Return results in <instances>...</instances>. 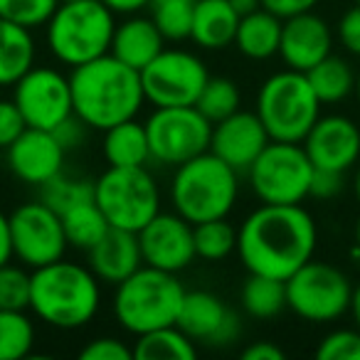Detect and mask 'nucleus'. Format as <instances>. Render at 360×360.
Here are the masks:
<instances>
[{"label":"nucleus","instance_id":"nucleus-1","mask_svg":"<svg viewBox=\"0 0 360 360\" xmlns=\"http://www.w3.org/2000/svg\"><path fill=\"white\" fill-rule=\"evenodd\" d=\"M316 242V222L301 205L262 202L237 232L240 259L250 274H266L281 281L314 259Z\"/></svg>","mask_w":360,"mask_h":360},{"label":"nucleus","instance_id":"nucleus-2","mask_svg":"<svg viewBox=\"0 0 360 360\" xmlns=\"http://www.w3.org/2000/svg\"><path fill=\"white\" fill-rule=\"evenodd\" d=\"M70 84L75 114L96 131L136 119L146 101L141 72L124 65L114 55L96 57L86 65L75 67Z\"/></svg>","mask_w":360,"mask_h":360},{"label":"nucleus","instance_id":"nucleus-3","mask_svg":"<svg viewBox=\"0 0 360 360\" xmlns=\"http://www.w3.org/2000/svg\"><path fill=\"white\" fill-rule=\"evenodd\" d=\"M101 304L99 279L91 269L65 257L30 274V309L52 328L75 330L96 316Z\"/></svg>","mask_w":360,"mask_h":360},{"label":"nucleus","instance_id":"nucleus-4","mask_svg":"<svg viewBox=\"0 0 360 360\" xmlns=\"http://www.w3.org/2000/svg\"><path fill=\"white\" fill-rule=\"evenodd\" d=\"M240 195V173L212 150L178 165L170 183V202L191 225L220 220L232 212Z\"/></svg>","mask_w":360,"mask_h":360},{"label":"nucleus","instance_id":"nucleus-5","mask_svg":"<svg viewBox=\"0 0 360 360\" xmlns=\"http://www.w3.org/2000/svg\"><path fill=\"white\" fill-rule=\"evenodd\" d=\"M183 299L186 289L175 274L143 264L116 284L114 314L129 333L141 335L163 326H175Z\"/></svg>","mask_w":360,"mask_h":360},{"label":"nucleus","instance_id":"nucleus-6","mask_svg":"<svg viewBox=\"0 0 360 360\" xmlns=\"http://www.w3.org/2000/svg\"><path fill=\"white\" fill-rule=\"evenodd\" d=\"M114 30V13L101 0H70L47 20V45L62 65L75 70L109 55Z\"/></svg>","mask_w":360,"mask_h":360},{"label":"nucleus","instance_id":"nucleus-7","mask_svg":"<svg viewBox=\"0 0 360 360\" xmlns=\"http://www.w3.org/2000/svg\"><path fill=\"white\" fill-rule=\"evenodd\" d=\"M257 116L271 141L301 143L321 116V101L306 72L286 70L271 75L257 94Z\"/></svg>","mask_w":360,"mask_h":360},{"label":"nucleus","instance_id":"nucleus-8","mask_svg":"<svg viewBox=\"0 0 360 360\" xmlns=\"http://www.w3.org/2000/svg\"><path fill=\"white\" fill-rule=\"evenodd\" d=\"M94 200L111 227L139 232L160 212V191L146 165H109L94 183Z\"/></svg>","mask_w":360,"mask_h":360},{"label":"nucleus","instance_id":"nucleus-9","mask_svg":"<svg viewBox=\"0 0 360 360\" xmlns=\"http://www.w3.org/2000/svg\"><path fill=\"white\" fill-rule=\"evenodd\" d=\"M255 195L266 205H301L311 191L314 163L304 146L269 141L247 170Z\"/></svg>","mask_w":360,"mask_h":360},{"label":"nucleus","instance_id":"nucleus-10","mask_svg":"<svg viewBox=\"0 0 360 360\" xmlns=\"http://www.w3.org/2000/svg\"><path fill=\"white\" fill-rule=\"evenodd\" d=\"M150 158L163 165H183L210 150L212 124L198 106H155L146 121Z\"/></svg>","mask_w":360,"mask_h":360},{"label":"nucleus","instance_id":"nucleus-11","mask_svg":"<svg viewBox=\"0 0 360 360\" xmlns=\"http://www.w3.org/2000/svg\"><path fill=\"white\" fill-rule=\"evenodd\" d=\"M286 284V306L311 323H323L343 316L350 309L348 276L323 262L309 259L294 271Z\"/></svg>","mask_w":360,"mask_h":360},{"label":"nucleus","instance_id":"nucleus-12","mask_svg":"<svg viewBox=\"0 0 360 360\" xmlns=\"http://www.w3.org/2000/svg\"><path fill=\"white\" fill-rule=\"evenodd\" d=\"M205 62L186 50H160L155 60L141 70L143 96L153 106H195L207 84Z\"/></svg>","mask_w":360,"mask_h":360},{"label":"nucleus","instance_id":"nucleus-13","mask_svg":"<svg viewBox=\"0 0 360 360\" xmlns=\"http://www.w3.org/2000/svg\"><path fill=\"white\" fill-rule=\"evenodd\" d=\"M13 101L30 129L55 131L62 121L75 114L70 77L52 67H30L15 82Z\"/></svg>","mask_w":360,"mask_h":360},{"label":"nucleus","instance_id":"nucleus-14","mask_svg":"<svg viewBox=\"0 0 360 360\" xmlns=\"http://www.w3.org/2000/svg\"><path fill=\"white\" fill-rule=\"evenodd\" d=\"M11 217L13 255L30 269L52 264L67 252V237L62 217L45 202H25Z\"/></svg>","mask_w":360,"mask_h":360},{"label":"nucleus","instance_id":"nucleus-15","mask_svg":"<svg viewBox=\"0 0 360 360\" xmlns=\"http://www.w3.org/2000/svg\"><path fill=\"white\" fill-rule=\"evenodd\" d=\"M139 245L143 264L178 274L195 259L193 225L178 212H158L139 230Z\"/></svg>","mask_w":360,"mask_h":360},{"label":"nucleus","instance_id":"nucleus-16","mask_svg":"<svg viewBox=\"0 0 360 360\" xmlns=\"http://www.w3.org/2000/svg\"><path fill=\"white\" fill-rule=\"evenodd\" d=\"M301 143L314 168L345 173L360 158V129L348 116H319Z\"/></svg>","mask_w":360,"mask_h":360},{"label":"nucleus","instance_id":"nucleus-17","mask_svg":"<svg viewBox=\"0 0 360 360\" xmlns=\"http://www.w3.org/2000/svg\"><path fill=\"white\" fill-rule=\"evenodd\" d=\"M264 124L259 121L257 111H235L227 119L212 124L210 150L222 158L237 173H247L250 165L257 160V155L269 143Z\"/></svg>","mask_w":360,"mask_h":360},{"label":"nucleus","instance_id":"nucleus-18","mask_svg":"<svg viewBox=\"0 0 360 360\" xmlns=\"http://www.w3.org/2000/svg\"><path fill=\"white\" fill-rule=\"evenodd\" d=\"M175 326L207 345H230L242 330L240 319L210 291H186Z\"/></svg>","mask_w":360,"mask_h":360},{"label":"nucleus","instance_id":"nucleus-19","mask_svg":"<svg viewBox=\"0 0 360 360\" xmlns=\"http://www.w3.org/2000/svg\"><path fill=\"white\" fill-rule=\"evenodd\" d=\"M6 150L11 170L30 186H45L47 180L62 173L67 153L52 131L30 129V126Z\"/></svg>","mask_w":360,"mask_h":360},{"label":"nucleus","instance_id":"nucleus-20","mask_svg":"<svg viewBox=\"0 0 360 360\" xmlns=\"http://www.w3.org/2000/svg\"><path fill=\"white\" fill-rule=\"evenodd\" d=\"M330 45H333V35H330L328 22L311 11L286 18L281 22L279 55L289 70L309 72L323 57L330 55Z\"/></svg>","mask_w":360,"mask_h":360},{"label":"nucleus","instance_id":"nucleus-21","mask_svg":"<svg viewBox=\"0 0 360 360\" xmlns=\"http://www.w3.org/2000/svg\"><path fill=\"white\" fill-rule=\"evenodd\" d=\"M89 266L104 284H121L126 276L143 266L139 232L109 227V232L89 250Z\"/></svg>","mask_w":360,"mask_h":360},{"label":"nucleus","instance_id":"nucleus-22","mask_svg":"<svg viewBox=\"0 0 360 360\" xmlns=\"http://www.w3.org/2000/svg\"><path fill=\"white\" fill-rule=\"evenodd\" d=\"M163 42L165 37L160 35V30L150 18H129L126 22L116 25L109 55L141 72L150 60L160 55Z\"/></svg>","mask_w":360,"mask_h":360},{"label":"nucleus","instance_id":"nucleus-23","mask_svg":"<svg viewBox=\"0 0 360 360\" xmlns=\"http://www.w3.org/2000/svg\"><path fill=\"white\" fill-rule=\"evenodd\" d=\"M240 15L230 6V0H198L193 13L191 40L202 50H222L235 45Z\"/></svg>","mask_w":360,"mask_h":360},{"label":"nucleus","instance_id":"nucleus-24","mask_svg":"<svg viewBox=\"0 0 360 360\" xmlns=\"http://www.w3.org/2000/svg\"><path fill=\"white\" fill-rule=\"evenodd\" d=\"M281 18H276L274 13L257 8L255 13L240 18L237 25L235 45L250 60H269L279 52V40H281Z\"/></svg>","mask_w":360,"mask_h":360},{"label":"nucleus","instance_id":"nucleus-25","mask_svg":"<svg viewBox=\"0 0 360 360\" xmlns=\"http://www.w3.org/2000/svg\"><path fill=\"white\" fill-rule=\"evenodd\" d=\"M35 65V40L30 30L0 18V86L15 82Z\"/></svg>","mask_w":360,"mask_h":360},{"label":"nucleus","instance_id":"nucleus-26","mask_svg":"<svg viewBox=\"0 0 360 360\" xmlns=\"http://www.w3.org/2000/svg\"><path fill=\"white\" fill-rule=\"evenodd\" d=\"M104 134H106L104 155L109 160V165H116V168H136V165H146L150 160L146 124L129 119L106 129Z\"/></svg>","mask_w":360,"mask_h":360},{"label":"nucleus","instance_id":"nucleus-27","mask_svg":"<svg viewBox=\"0 0 360 360\" xmlns=\"http://www.w3.org/2000/svg\"><path fill=\"white\" fill-rule=\"evenodd\" d=\"M136 338L139 340L134 345V358L139 360H193L198 355L195 340L178 326H163Z\"/></svg>","mask_w":360,"mask_h":360},{"label":"nucleus","instance_id":"nucleus-28","mask_svg":"<svg viewBox=\"0 0 360 360\" xmlns=\"http://www.w3.org/2000/svg\"><path fill=\"white\" fill-rule=\"evenodd\" d=\"M321 104H338L355 89V72L343 57L328 55L306 72Z\"/></svg>","mask_w":360,"mask_h":360},{"label":"nucleus","instance_id":"nucleus-29","mask_svg":"<svg viewBox=\"0 0 360 360\" xmlns=\"http://www.w3.org/2000/svg\"><path fill=\"white\" fill-rule=\"evenodd\" d=\"M60 217H62V227H65L67 245L84 252H89L111 227L109 220L104 217V212L96 205V200L79 202V205L65 210Z\"/></svg>","mask_w":360,"mask_h":360},{"label":"nucleus","instance_id":"nucleus-30","mask_svg":"<svg viewBox=\"0 0 360 360\" xmlns=\"http://www.w3.org/2000/svg\"><path fill=\"white\" fill-rule=\"evenodd\" d=\"M242 306L255 319H274L286 309V284L266 274H250L242 286Z\"/></svg>","mask_w":360,"mask_h":360},{"label":"nucleus","instance_id":"nucleus-31","mask_svg":"<svg viewBox=\"0 0 360 360\" xmlns=\"http://www.w3.org/2000/svg\"><path fill=\"white\" fill-rule=\"evenodd\" d=\"M35 345V326L25 311L0 309V360L27 358Z\"/></svg>","mask_w":360,"mask_h":360},{"label":"nucleus","instance_id":"nucleus-32","mask_svg":"<svg viewBox=\"0 0 360 360\" xmlns=\"http://www.w3.org/2000/svg\"><path fill=\"white\" fill-rule=\"evenodd\" d=\"M198 0H148L150 20L165 40H186L191 37L193 13Z\"/></svg>","mask_w":360,"mask_h":360},{"label":"nucleus","instance_id":"nucleus-33","mask_svg":"<svg viewBox=\"0 0 360 360\" xmlns=\"http://www.w3.org/2000/svg\"><path fill=\"white\" fill-rule=\"evenodd\" d=\"M195 106L210 124H217V121L240 111V89L227 77H210L207 84L202 86Z\"/></svg>","mask_w":360,"mask_h":360},{"label":"nucleus","instance_id":"nucleus-34","mask_svg":"<svg viewBox=\"0 0 360 360\" xmlns=\"http://www.w3.org/2000/svg\"><path fill=\"white\" fill-rule=\"evenodd\" d=\"M195 255L207 262H220L237 247V232L225 217L193 225Z\"/></svg>","mask_w":360,"mask_h":360},{"label":"nucleus","instance_id":"nucleus-35","mask_svg":"<svg viewBox=\"0 0 360 360\" xmlns=\"http://www.w3.org/2000/svg\"><path fill=\"white\" fill-rule=\"evenodd\" d=\"M42 188V198L40 200L45 202L47 207L62 215L65 210L70 207L79 205L84 200H94V183L89 180H77V178H70L65 173H57L52 180H47Z\"/></svg>","mask_w":360,"mask_h":360},{"label":"nucleus","instance_id":"nucleus-36","mask_svg":"<svg viewBox=\"0 0 360 360\" xmlns=\"http://www.w3.org/2000/svg\"><path fill=\"white\" fill-rule=\"evenodd\" d=\"M57 6L60 0H0V18L35 30L40 25H47Z\"/></svg>","mask_w":360,"mask_h":360},{"label":"nucleus","instance_id":"nucleus-37","mask_svg":"<svg viewBox=\"0 0 360 360\" xmlns=\"http://www.w3.org/2000/svg\"><path fill=\"white\" fill-rule=\"evenodd\" d=\"M0 309H30V274L11 262L0 266Z\"/></svg>","mask_w":360,"mask_h":360},{"label":"nucleus","instance_id":"nucleus-38","mask_svg":"<svg viewBox=\"0 0 360 360\" xmlns=\"http://www.w3.org/2000/svg\"><path fill=\"white\" fill-rule=\"evenodd\" d=\"M319 360H360V330H333L316 348Z\"/></svg>","mask_w":360,"mask_h":360},{"label":"nucleus","instance_id":"nucleus-39","mask_svg":"<svg viewBox=\"0 0 360 360\" xmlns=\"http://www.w3.org/2000/svg\"><path fill=\"white\" fill-rule=\"evenodd\" d=\"M79 358L82 360H134V348L121 343L119 338H96L82 348Z\"/></svg>","mask_w":360,"mask_h":360},{"label":"nucleus","instance_id":"nucleus-40","mask_svg":"<svg viewBox=\"0 0 360 360\" xmlns=\"http://www.w3.org/2000/svg\"><path fill=\"white\" fill-rule=\"evenodd\" d=\"M25 129L27 124L15 101L0 99V148H8Z\"/></svg>","mask_w":360,"mask_h":360},{"label":"nucleus","instance_id":"nucleus-41","mask_svg":"<svg viewBox=\"0 0 360 360\" xmlns=\"http://www.w3.org/2000/svg\"><path fill=\"white\" fill-rule=\"evenodd\" d=\"M343 191V173L338 170H328V168H314L311 175V191L309 195L314 198H333Z\"/></svg>","mask_w":360,"mask_h":360},{"label":"nucleus","instance_id":"nucleus-42","mask_svg":"<svg viewBox=\"0 0 360 360\" xmlns=\"http://www.w3.org/2000/svg\"><path fill=\"white\" fill-rule=\"evenodd\" d=\"M338 37H340V45H343L350 55L360 57V6H353L340 18Z\"/></svg>","mask_w":360,"mask_h":360},{"label":"nucleus","instance_id":"nucleus-43","mask_svg":"<svg viewBox=\"0 0 360 360\" xmlns=\"http://www.w3.org/2000/svg\"><path fill=\"white\" fill-rule=\"evenodd\" d=\"M86 129H89V126H86L84 121H82L77 114H72L70 119L62 121V124L57 126V129L52 131V134L57 136V141L62 143V148L70 150V148H75V146H79L82 141H84Z\"/></svg>","mask_w":360,"mask_h":360},{"label":"nucleus","instance_id":"nucleus-44","mask_svg":"<svg viewBox=\"0 0 360 360\" xmlns=\"http://www.w3.org/2000/svg\"><path fill=\"white\" fill-rule=\"evenodd\" d=\"M262 8L269 13H274L276 18L286 20V18H294L299 13H309L314 11V6L319 0H259Z\"/></svg>","mask_w":360,"mask_h":360},{"label":"nucleus","instance_id":"nucleus-45","mask_svg":"<svg viewBox=\"0 0 360 360\" xmlns=\"http://www.w3.org/2000/svg\"><path fill=\"white\" fill-rule=\"evenodd\" d=\"M245 360H284V350L279 345L269 343V340H259V343H252L242 353Z\"/></svg>","mask_w":360,"mask_h":360},{"label":"nucleus","instance_id":"nucleus-46","mask_svg":"<svg viewBox=\"0 0 360 360\" xmlns=\"http://www.w3.org/2000/svg\"><path fill=\"white\" fill-rule=\"evenodd\" d=\"M13 257V237H11V217L0 212V266L8 264Z\"/></svg>","mask_w":360,"mask_h":360},{"label":"nucleus","instance_id":"nucleus-47","mask_svg":"<svg viewBox=\"0 0 360 360\" xmlns=\"http://www.w3.org/2000/svg\"><path fill=\"white\" fill-rule=\"evenodd\" d=\"M111 13H121V15H134L141 8H148V0H101Z\"/></svg>","mask_w":360,"mask_h":360},{"label":"nucleus","instance_id":"nucleus-48","mask_svg":"<svg viewBox=\"0 0 360 360\" xmlns=\"http://www.w3.org/2000/svg\"><path fill=\"white\" fill-rule=\"evenodd\" d=\"M230 6L237 11V15H250V13H255L257 8H262L259 0H230Z\"/></svg>","mask_w":360,"mask_h":360},{"label":"nucleus","instance_id":"nucleus-49","mask_svg":"<svg viewBox=\"0 0 360 360\" xmlns=\"http://www.w3.org/2000/svg\"><path fill=\"white\" fill-rule=\"evenodd\" d=\"M350 311H353L355 321H358V326H360V284L355 286L353 294H350Z\"/></svg>","mask_w":360,"mask_h":360},{"label":"nucleus","instance_id":"nucleus-50","mask_svg":"<svg viewBox=\"0 0 360 360\" xmlns=\"http://www.w3.org/2000/svg\"><path fill=\"white\" fill-rule=\"evenodd\" d=\"M355 195L360 200V165H358V173H355Z\"/></svg>","mask_w":360,"mask_h":360},{"label":"nucleus","instance_id":"nucleus-51","mask_svg":"<svg viewBox=\"0 0 360 360\" xmlns=\"http://www.w3.org/2000/svg\"><path fill=\"white\" fill-rule=\"evenodd\" d=\"M355 91H358V101H360V70H358V75H355Z\"/></svg>","mask_w":360,"mask_h":360},{"label":"nucleus","instance_id":"nucleus-52","mask_svg":"<svg viewBox=\"0 0 360 360\" xmlns=\"http://www.w3.org/2000/svg\"><path fill=\"white\" fill-rule=\"evenodd\" d=\"M355 242H358V250H360V220H358V225H355Z\"/></svg>","mask_w":360,"mask_h":360},{"label":"nucleus","instance_id":"nucleus-53","mask_svg":"<svg viewBox=\"0 0 360 360\" xmlns=\"http://www.w3.org/2000/svg\"><path fill=\"white\" fill-rule=\"evenodd\" d=\"M60 3H70V0H60Z\"/></svg>","mask_w":360,"mask_h":360},{"label":"nucleus","instance_id":"nucleus-54","mask_svg":"<svg viewBox=\"0 0 360 360\" xmlns=\"http://www.w3.org/2000/svg\"><path fill=\"white\" fill-rule=\"evenodd\" d=\"M355 3H358V6H360V0H355Z\"/></svg>","mask_w":360,"mask_h":360}]
</instances>
